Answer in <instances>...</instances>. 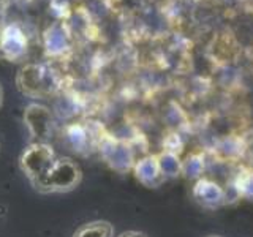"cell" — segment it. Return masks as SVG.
I'll use <instances>...</instances> for the list:
<instances>
[{
	"instance_id": "6da1fadb",
	"label": "cell",
	"mask_w": 253,
	"mask_h": 237,
	"mask_svg": "<svg viewBox=\"0 0 253 237\" xmlns=\"http://www.w3.org/2000/svg\"><path fill=\"white\" fill-rule=\"evenodd\" d=\"M81 182V169L71 160V158L62 157L55 158L42 177L34 185L42 193H54V192H70L79 185Z\"/></svg>"
},
{
	"instance_id": "7a4b0ae2",
	"label": "cell",
	"mask_w": 253,
	"mask_h": 237,
	"mask_svg": "<svg viewBox=\"0 0 253 237\" xmlns=\"http://www.w3.org/2000/svg\"><path fill=\"white\" fill-rule=\"evenodd\" d=\"M54 160V150L47 142H32L22 152L19 163L24 174L30 179L32 184H35L49 169Z\"/></svg>"
},
{
	"instance_id": "3957f363",
	"label": "cell",
	"mask_w": 253,
	"mask_h": 237,
	"mask_svg": "<svg viewBox=\"0 0 253 237\" xmlns=\"http://www.w3.org/2000/svg\"><path fill=\"white\" fill-rule=\"evenodd\" d=\"M24 122L29 126L34 142H47L52 134V114L46 106L30 105L24 113Z\"/></svg>"
},
{
	"instance_id": "277c9868",
	"label": "cell",
	"mask_w": 253,
	"mask_h": 237,
	"mask_svg": "<svg viewBox=\"0 0 253 237\" xmlns=\"http://www.w3.org/2000/svg\"><path fill=\"white\" fill-rule=\"evenodd\" d=\"M44 71L42 67L38 65H27L21 70V73L18 76V84L19 89L30 95V97H37V95H42L44 89Z\"/></svg>"
},
{
	"instance_id": "5b68a950",
	"label": "cell",
	"mask_w": 253,
	"mask_h": 237,
	"mask_svg": "<svg viewBox=\"0 0 253 237\" xmlns=\"http://www.w3.org/2000/svg\"><path fill=\"white\" fill-rule=\"evenodd\" d=\"M0 47L8 59H18L27 47L26 35L16 26H10L3 32L2 40H0Z\"/></svg>"
},
{
	"instance_id": "8992f818",
	"label": "cell",
	"mask_w": 253,
	"mask_h": 237,
	"mask_svg": "<svg viewBox=\"0 0 253 237\" xmlns=\"http://www.w3.org/2000/svg\"><path fill=\"white\" fill-rule=\"evenodd\" d=\"M114 228L109 221H92V223H85L73 234V237H113Z\"/></svg>"
},
{
	"instance_id": "52a82bcc",
	"label": "cell",
	"mask_w": 253,
	"mask_h": 237,
	"mask_svg": "<svg viewBox=\"0 0 253 237\" xmlns=\"http://www.w3.org/2000/svg\"><path fill=\"white\" fill-rule=\"evenodd\" d=\"M119 237H147V236L141 231H126V233H122Z\"/></svg>"
},
{
	"instance_id": "ba28073f",
	"label": "cell",
	"mask_w": 253,
	"mask_h": 237,
	"mask_svg": "<svg viewBox=\"0 0 253 237\" xmlns=\"http://www.w3.org/2000/svg\"><path fill=\"white\" fill-rule=\"evenodd\" d=\"M3 105V89H2V84H0V108Z\"/></svg>"
},
{
	"instance_id": "9c48e42d",
	"label": "cell",
	"mask_w": 253,
	"mask_h": 237,
	"mask_svg": "<svg viewBox=\"0 0 253 237\" xmlns=\"http://www.w3.org/2000/svg\"><path fill=\"white\" fill-rule=\"evenodd\" d=\"M209 237H218V236H209Z\"/></svg>"
}]
</instances>
